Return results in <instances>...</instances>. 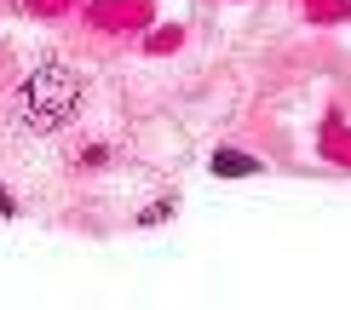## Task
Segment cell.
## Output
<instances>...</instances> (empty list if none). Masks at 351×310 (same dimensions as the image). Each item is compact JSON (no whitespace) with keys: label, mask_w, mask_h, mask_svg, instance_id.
<instances>
[{"label":"cell","mask_w":351,"mask_h":310,"mask_svg":"<svg viewBox=\"0 0 351 310\" xmlns=\"http://www.w3.org/2000/svg\"><path fill=\"white\" fill-rule=\"evenodd\" d=\"M81 109V75L69 64H40L12 92V127L18 132H58Z\"/></svg>","instance_id":"1"},{"label":"cell","mask_w":351,"mask_h":310,"mask_svg":"<svg viewBox=\"0 0 351 310\" xmlns=\"http://www.w3.org/2000/svg\"><path fill=\"white\" fill-rule=\"evenodd\" d=\"M213 172H219V179H254V172H259V161H247V155H213Z\"/></svg>","instance_id":"2"}]
</instances>
